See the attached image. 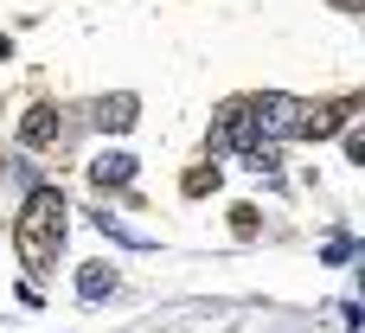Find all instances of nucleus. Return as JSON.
<instances>
[{
	"mask_svg": "<svg viewBox=\"0 0 365 333\" xmlns=\"http://www.w3.org/2000/svg\"><path fill=\"white\" fill-rule=\"evenodd\" d=\"M64 193L58 186H38L32 199H26V212H19V225H13V250H19V263L26 270H45L51 257H58V237H64Z\"/></svg>",
	"mask_w": 365,
	"mask_h": 333,
	"instance_id": "1",
	"label": "nucleus"
},
{
	"mask_svg": "<svg viewBox=\"0 0 365 333\" xmlns=\"http://www.w3.org/2000/svg\"><path fill=\"white\" fill-rule=\"evenodd\" d=\"M295 116H302L295 96H257V103H250V122H257V141H263V148L282 141V135H295Z\"/></svg>",
	"mask_w": 365,
	"mask_h": 333,
	"instance_id": "2",
	"label": "nucleus"
},
{
	"mask_svg": "<svg viewBox=\"0 0 365 333\" xmlns=\"http://www.w3.org/2000/svg\"><path fill=\"white\" fill-rule=\"evenodd\" d=\"M353 116H359V103H353V96H346V103H314V109L302 103V116H295V135H302V141H327V135H340Z\"/></svg>",
	"mask_w": 365,
	"mask_h": 333,
	"instance_id": "3",
	"label": "nucleus"
},
{
	"mask_svg": "<svg viewBox=\"0 0 365 333\" xmlns=\"http://www.w3.org/2000/svg\"><path fill=\"white\" fill-rule=\"evenodd\" d=\"M64 135V116L51 109V103H38V109H26V122H19V148H51Z\"/></svg>",
	"mask_w": 365,
	"mask_h": 333,
	"instance_id": "4",
	"label": "nucleus"
},
{
	"mask_svg": "<svg viewBox=\"0 0 365 333\" xmlns=\"http://www.w3.org/2000/svg\"><path fill=\"white\" fill-rule=\"evenodd\" d=\"M90 180H96L103 193H109V186H128V180H135V154H122V148L96 154V160H90Z\"/></svg>",
	"mask_w": 365,
	"mask_h": 333,
	"instance_id": "5",
	"label": "nucleus"
},
{
	"mask_svg": "<svg viewBox=\"0 0 365 333\" xmlns=\"http://www.w3.org/2000/svg\"><path fill=\"white\" fill-rule=\"evenodd\" d=\"M135 116H141V109H135V96H103V103H96V122H103L109 135L135 128Z\"/></svg>",
	"mask_w": 365,
	"mask_h": 333,
	"instance_id": "6",
	"label": "nucleus"
},
{
	"mask_svg": "<svg viewBox=\"0 0 365 333\" xmlns=\"http://www.w3.org/2000/svg\"><path fill=\"white\" fill-rule=\"evenodd\" d=\"M109 289H115V270H109V263H83V270H77V295H83V302H103Z\"/></svg>",
	"mask_w": 365,
	"mask_h": 333,
	"instance_id": "7",
	"label": "nucleus"
},
{
	"mask_svg": "<svg viewBox=\"0 0 365 333\" xmlns=\"http://www.w3.org/2000/svg\"><path fill=\"white\" fill-rule=\"evenodd\" d=\"M212 186H218V167H192V173H186V193H192V199L212 193Z\"/></svg>",
	"mask_w": 365,
	"mask_h": 333,
	"instance_id": "8",
	"label": "nucleus"
},
{
	"mask_svg": "<svg viewBox=\"0 0 365 333\" xmlns=\"http://www.w3.org/2000/svg\"><path fill=\"white\" fill-rule=\"evenodd\" d=\"M231 231L237 237H257V205H231Z\"/></svg>",
	"mask_w": 365,
	"mask_h": 333,
	"instance_id": "9",
	"label": "nucleus"
},
{
	"mask_svg": "<svg viewBox=\"0 0 365 333\" xmlns=\"http://www.w3.org/2000/svg\"><path fill=\"white\" fill-rule=\"evenodd\" d=\"M346 160H353V167H365V135L353 128V122H346Z\"/></svg>",
	"mask_w": 365,
	"mask_h": 333,
	"instance_id": "10",
	"label": "nucleus"
},
{
	"mask_svg": "<svg viewBox=\"0 0 365 333\" xmlns=\"http://www.w3.org/2000/svg\"><path fill=\"white\" fill-rule=\"evenodd\" d=\"M0 58H13V39H6V32H0Z\"/></svg>",
	"mask_w": 365,
	"mask_h": 333,
	"instance_id": "11",
	"label": "nucleus"
},
{
	"mask_svg": "<svg viewBox=\"0 0 365 333\" xmlns=\"http://www.w3.org/2000/svg\"><path fill=\"white\" fill-rule=\"evenodd\" d=\"M340 6H346V13H353V6H359V0H340Z\"/></svg>",
	"mask_w": 365,
	"mask_h": 333,
	"instance_id": "12",
	"label": "nucleus"
}]
</instances>
